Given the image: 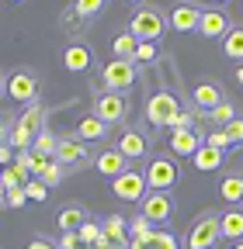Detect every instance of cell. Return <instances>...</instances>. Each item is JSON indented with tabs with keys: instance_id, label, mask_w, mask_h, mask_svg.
Instances as JSON below:
<instances>
[{
	"instance_id": "obj_30",
	"label": "cell",
	"mask_w": 243,
	"mask_h": 249,
	"mask_svg": "<svg viewBox=\"0 0 243 249\" xmlns=\"http://www.w3.org/2000/svg\"><path fill=\"white\" fill-rule=\"evenodd\" d=\"M56 149H59V135H56V132H49V128H45V132H39V135H35V149H32L35 156L56 160Z\"/></svg>"
},
{
	"instance_id": "obj_3",
	"label": "cell",
	"mask_w": 243,
	"mask_h": 249,
	"mask_svg": "<svg viewBox=\"0 0 243 249\" xmlns=\"http://www.w3.org/2000/svg\"><path fill=\"white\" fill-rule=\"evenodd\" d=\"M142 177H146V183H149V191H170V187L181 180V170H177V163H174V156H149V163H146V170H142Z\"/></svg>"
},
{
	"instance_id": "obj_39",
	"label": "cell",
	"mask_w": 243,
	"mask_h": 249,
	"mask_svg": "<svg viewBox=\"0 0 243 249\" xmlns=\"http://www.w3.org/2000/svg\"><path fill=\"white\" fill-rule=\"evenodd\" d=\"M226 135H229V145H243V118L226 124Z\"/></svg>"
},
{
	"instance_id": "obj_45",
	"label": "cell",
	"mask_w": 243,
	"mask_h": 249,
	"mask_svg": "<svg viewBox=\"0 0 243 249\" xmlns=\"http://www.w3.org/2000/svg\"><path fill=\"white\" fill-rule=\"evenodd\" d=\"M236 83L243 87V62H236Z\"/></svg>"
},
{
	"instance_id": "obj_47",
	"label": "cell",
	"mask_w": 243,
	"mask_h": 249,
	"mask_svg": "<svg viewBox=\"0 0 243 249\" xmlns=\"http://www.w3.org/2000/svg\"><path fill=\"white\" fill-rule=\"evenodd\" d=\"M7 204V191H4V187H0V208H4Z\"/></svg>"
},
{
	"instance_id": "obj_36",
	"label": "cell",
	"mask_w": 243,
	"mask_h": 249,
	"mask_svg": "<svg viewBox=\"0 0 243 249\" xmlns=\"http://www.w3.org/2000/svg\"><path fill=\"white\" fill-rule=\"evenodd\" d=\"M24 194H28V201H45V197H49V187H45L42 180L32 177V180L24 183Z\"/></svg>"
},
{
	"instance_id": "obj_31",
	"label": "cell",
	"mask_w": 243,
	"mask_h": 249,
	"mask_svg": "<svg viewBox=\"0 0 243 249\" xmlns=\"http://www.w3.org/2000/svg\"><path fill=\"white\" fill-rule=\"evenodd\" d=\"M104 4H108V0H73V7H77V14H80L83 21H94V18L104 11Z\"/></svg>"
},
{
	"instance_id": "obj_23",
	"label": "cell",
	"mask_w": 243,
	"mask_h": 249,
	"mask_svg": "<svg viewBox=\"0 0 243 249\" xmlns=\"http://www.w3.org/2000/svg\"><path fill=\"white\" fill-rule=\"evenodd\" d=\"M219 225H223V239L240 242L243 239V208H226L219 214Z\"/></svg>"
},
{
	"instance_id": "obj_38",
	"label": "cell",
	"mask_w": 243,
	"mask_h": 249,
	"mask_svg": "<svg viewBox=\"0 0 243 249\" xmlns=\"http://www.w3.org/2000/svg\"><path fill=\"white\" fill-rule=\"evenodd\" d=\"M198 118H202V114H198L195 107H191V111H181V114L174 118V124H170V132H174V128H195Z\"/></svg>"
},
{
	"instance_id": "obj_35",
	"label": "cell",
	"mask_w": 243,
	"mask_h": 249,
	"mask_svg": "<svg viewBox=\"0 0 243 249\" xmlns=\"http://www.w3.org/2000/svg\"><path fill=\"white\" fill-rule=\"evenodd\" d=\"M83 24H87V21H83V18L77 14V7L70 4V7L63 11V28H66V31H73V35H80V31H83Z\"/></svg>"
},
{
	"instance_id": "obj_34",
	"label": "cell",
	"mask_w": 243,
	"mask_h": 249,
	"mask_svg": "<svg viewBox=\"0 0 243 249\" xmlns=\"http://www.w3.org/2000/svg\"><path fill=\"white\" fill-rule=\"evenodd\" d=\"M205 145H208V149H219V152H229V149H233L226 128H212V132L205 135Z\"/></svg>"
},
{
	"instance_id": "obj_21",
	"label": "cell",
	"mask_w": 243,
	"mask_h": 249,
	"mask_svg": "<svg viewBox=\"0 0 243 249\" xmlns=\"http://www.w3.org/2000/svg\"><path fill=\"white\" fill-rule=\"evenodd\" d=\"M83 222H87V211H83V204H66L63 211L56 214V225H59V232H80V229H83Z\"/></svg>"
},
{
	"instance_id": "obj_29",
	"label": "cell",
	"mask_w": 243,
	"mask_h": 249,
	"mask_svg": "<svg viewBox=\"0 0 243 249\" xmlns=\"http://www.w3.org/2000/svg\"><path fill=\"white\" fill-rule=\"evenodd\" d=\"M153 235H157V225L149 222L142 211L129 218V239H142V242H146V239H153Z\"/></svg>"
},
{
	"instance_id": "obj_13",
	"label": "cell",
	"mask_w": 243,
	"mask_h": 249,
	"mask_svg": "<svg viewBox=\"0 0 243 249\" xmlns=\"http://www.w3.org/2000/svg\"><path fill=\"white\" fill-rule=\"evenodd\" d=\"M90 160V149L87 142H80L77 135H59V149H56V163L59 166H83Z\"/></svg>"
},
{
	"instance_id": "obj_15",
	"label": "cell",
	"mask_w": 243,
	"mask_h": 249,
	"mask_svg": "<svg viewBox=\"0 0 243 249\" xmlns=\"http://www.w3.org/2000/svg\"><path fill=\"white\" fill-rule=\"evenodd\" d=\"M63 66H66L70 73L90 70V66H94V49H90L87 42H70V45L63 49Z\"/></svg>"
},
{
	"instance_id": "obj_43",
	"label": "cell",
	"mask_w": 243,
	"mask_h": 249,
	"mask_svg": "<svg viewBox=\"0 0 243 249\" xmlns=\"http://www.w3.org/2000/svg\"><path fill=\"white\" fill-rule=\"evenodd\" d=\"M24 249H56V242H52V239H45V235H39V239L28 242Z\"/></svg>"
},
{
	"instance_id": "obj_2",
	"label": "cell",
	"mask_w": 243,
	"mask_h": 249,
	"mask_svg": "<svg viewBox=\"0 0 243 249\" xmlns=\"http://www.w3.org/2000/svg\"><path fill=\"white\" fill-rule=\"evenodd\" d=\"M223 242V225L216 211H202L184 232V249H216Z\"/></svg>"
},
{
	"instance_id": "obj_5",
	"label": "cell",
	"mask_w": 243,
	"mask_h": 249,
	"mask_svg": "<svg viewBox=\"0 0 243 249\" xmlns=\"http://www.w3.org/2000/svg\"><path fill=\"white\" fill-rule=\"evenodd\" d=\"M177 114H181V101L167 90H157L153 97L146 101V121L153 124V128H170Z\"/></svg>"
},
{
	"instance_id": "obj_1",
	"label": "cell",
	"mask_w": 243,
	"mask_h": 249,
	"mask_svg": "<svg viewBox=\"0 0 243 249\" xmlns=\"http://www.w3.org/2000/svg\"><path fill=\"white\" fill-rule=\"evenodd\" d=\"M167 28H170L167 24V11H160L157 4H142L129 18V31H132L139 42H160Z\"/></svg>"
},
{
	"instance_id": "obj_6",
	"label": "cell",
	"mask_w": 243,
	"mask_h": 249,
	"mask_svg": "<svg viewBox=\"0 0 243 249\" xmlns=\"http://www.w3.org/2000/svg\"><path fill=\"white\" fill-rule=\"evenodd\" d=\"M90 114H98L104 124H122L129 118V101H125V93H115V90H98L94 93V111Z\"/></svg>"
},
{
	"instance_id": "obj_19",
	"label": "cell",
	"mask_w": 243,
	"mask_h": 249,
	"mask_svg": "<svg viewBox=\"0 0 243 249\" xmlns=\"http://www.w3.org/2000/svg\"><path fill=\"white\" fill-rule=\"evenodd\" d=\"M219 197L229 204V208H240L243 204V170L240 173H226L219 180Z\"/></svg>"
},
{
	"instance_id": "obj_49",
	"label": "cell",
	"mask_w": 243,
	"mask_h": 249,
	"mask_svg": "<svg viewBox=\"0 0 243 249\" xmlns=\"http://www.w3.org/2000/svg\"><path fill=\"white\" fill-rule=\"evenodd\" d=\"M205 4H212V7H219V4H226V0H205Z\"/></svg>"
},
{
	"instance_id": "obj_14",
	"label": "cell",
	"mask_w": 243,
	"mask_h": 249,
	"mask_svg": "<svg viewBox=\"0 0 243 249\" xmlns=\"http://www.w3.org/2000/svg\"><path fill=\"white\" fill-rule=\"evenodd\" d=\"M229 28H233V21H229L226 11H219V7H205L202 11V24H198L202 38H219L223 42L229 35Z\"/></svg>"
},
{
	"instance_id": "obj_42",
	"label": "cell",
	"mask_w": 243,
	"mask_h": 249,
	"mask_svg": "<svg viewBox=\"0 0 243 249\" xmlns=\"http://www.w3.org/2000/svg\"><path fill=\"white\" fill-rule=\"evenodd\" d=\"M11 163H14V149H11V142H7V145H0V170L11 166Z\"/></svg>"
},
{
	"instance_id": "obj_48",
	"label": "cell",
	"mask_w": 243,
	"mask_h": 249,
	"mask_svg": "<svg viewBox=\"0 0 243 249\" xmlns=\"http://www.w3.org/2000/svg\"><path fill=\"white\" fill-rule=\"evenodd\" d=\"M118 4H139V7H142V4H146V0H118Z\"/></svg>"
},
{
	"instance_id": "obj_41",
	"label": "cell",
	"mask_w": 243,
	"mask_h": 249,
	"mask_svg": "<svg viewBox=\"0 0 243 249\" xmlns=\"http://www.w3.org/2000/svg\"><path fill=\"white\" fill-rule=\"evenodd\" d=\"M77 242H80L77 232H63V235H59V242H56V249H77Z\"/></svg>"
},
{
	"instance_id": "obj_28",
	"label": "cell",
	"mask_w": 243,
	"mask_h": 249,
	"mask_svg": "<svg viewBox=\"0 0 243 249\" xmlns=\"http://www.w3.org/2000/svg\"><path fill=\"white\" fill-rule=\"evenodd\" d=\"M236 118H240V114H236V104H233V101H223L216 111H208V114H205V121L212 124V128H226V124L236 121Z\"/></svg>"
},
{
	"instance_id": "obj_16",
	"label": "cell",
	"mask_w": 243,
	"mask_h": 249,
	"mask_svg": "<svg viewBox=\"0 0 243 249\" xmlns=\"http://www.w3.org/2000/svg\"><path fill=\"white\" fill-rule=\"evenodd\" d=\"M202 145H205V139L198 128H174L170 132V152L174 156H195Z\"/></svg>"
},
{
	"instance_id": "obj_4",
	"label": "cell",
	"mask_w": 243,
	"mask_h": 249,
	"mask_svg": "<svg viewBox=\"0 0 243 249\" xmlns=\"http://www.w3.org/2000/svg\"><path fill=\"white\" fill-rule=\"evenodd\" d=\"M139 80V66L136 62H125V59H111L101 66V87L104 90H115V93H125L129 87H136Z\"/></svg>"
},
{
	"instance_id": "obj_37",
	"label": "cell",
	"mask_w": 243,
	"mask_h": 249,
	"mask_svg": "<svg viewBox=\"0 0 243 249\" xmlns=\"http://www.w3.org/2000/svg\"><path fill=\"white\" fill-rule=\"evenodd\" d=\"M157 55H160L157 42H139V49H136V66H139V62H153Z\"/></svg>"
},
{
	"instance_id": "obj_50",
	"label": "cell",
	"mask_w": 243,
	"mask_h": 249,
	"mask_svg": "<svg viewBox=\"0 0 243 249\" xmlns=\"http://www.w3.org/2000/svg\"><path fill=\"white\" fill-rule=\"evenodd\" d=\"M229 249H243V239H240V242H233V246H229Z\"/></svg>"
},
{
	"instance_id": "obj_40",
	"label": "cell",
	"mask_w": 243,
	"mask_h": 249,
	"mask_svg": "<svg viewBox=\"0 0 243 249\" xmlns=\"http://www.w3.org/2000/svg\"><path fill=\"white\" fill-rule=\"evenodd\" d=\"M24 204H28L24 187H18V191H7V208H24Z\"/></svg>"
},
{
	"instance_id": "obj_46",
	"label": "cell",
	"mask_w": 243,
	"mask_h": 249,
	"mask_svg": "<svg viewBox=\"0 0 243 249\" xmlns=\"http://www.w3.org/2000/svg\"><path fill=\"white\" fill-rule=\"evenodd\" d=\"M4 90H7V76L0 73V97H4Z\"/></svg>"
},
{
	"instance_id": "obj_10",
	"label": "cell",
	"mask_w": 243,
	"mask_h": 249,
	"mask_svg": "<svg viewBox=\"0 0 243 249\" xmlns=\"http://www.w3.org/2000/svg\"><path fill=\"white\" fill-rule=\"evenodd\" d=\"M125 160L132 163V160H146L149 156V135H146V128H136V124H125L122 128V135H118V145H115Z\"/></svg>"
},
{
	"instance_id": "obj_25",
	"label": "cell",
	"mask_w": 243,
	"mask_h": 249,
	"mask_svg": "<svg viewBox=\"0 0 243 249\" xmlns=\"http://www.w3.org/2000/svg\"><path fill=\"white\" fill-rule=\"evenodd\" d=\"M223 160H226V152H219V149H208V145H202V149L191 156L195 170H202V173H212V170H219V166H223Z\"/></svg>"
},
{
	"instance_id": "obj_26",
	"label": "cell",
	"mask_w": 243,
	"mask_h": 249,
	"mask_svg": "<svg viewBox=\"0 0 243 249\" xmlns=\"http://www.w3.org/2000/svg\"><path fill=\"white\" fill-rule=\"evenodd\" d=\"M219 45H223V55H226V59L243 62V24H233V28H229V35H226Z\"/></svg>"
},
{
	"instance_id": "obj_24",
	"label": "cell",
	"mask_w": 243,
	"mask_h": 249,
	"mask_svg": "<svg viewBox=\"0 0 243 249\" xmlns=\"http://www.w3.org/2000/svg\"><path fill=\"white\" fill-rule=\"evenodd\" d=\"M136 49H139V38L132 35V31H118V35L111 38V55L115 59H125V62H136Z\"/></svg>"
},
{
	"instance_id": "obj_8",
	"label": "cell",
	"mask_w": 243,
	"mask_h": 249,
	"mask_svg": "<svg viewBox=\"0 0 243 249\" xmlns=\"http://www.w3.org/2000/svg\"><path fill=\"white\" fill-rule=\"evenodd\" d=\"M39 90H42V83H39V76L32 73V70H14L11 76H7V97H14L18 104H35L39 101Z\"/></svg>"
},
{
	"instance_id": "obj_20",
	"label": "cell",
	"mask_w": 243,
	"mask_h": 249,
	"mask_svg": "<svg viewBox=\"0 0 243 249\" xmlns=\"http://www.w3.org/2000/svg\"><path fill=\"white\" fill-rule=\"evenodd\" d=\"M45 107L35 101V104H28L18 118H14V124H21V128H28V132H32V135H39V132H45Z\"/></svg>"
},
{
	"instance_id": "obj_17",
	"label": "cell",
	"mask_w": 243,
	"mask_h": 249,
	"mask_svg": "<svg viewBox=\"0 0 243 249\" xmlns=\"http://www.w3.org/2000/svg\"><path fill=\"white\" fill-rule=\"evenodd\" d=\"M94 170H98L101 177H111V180H115V177H122V173L129 170V160H125L118 149H104V152H98Z\"/></svg>"
},
{
	"instance_id": "obj_27",
	"label": "cell",
	"mask_w": 243,
	"mask_h": 249,
	"mask_svg": "<svg viewBox=\"0 0 243 249\" xmlns=\"http://www.w3.org/2000/svg\"><path fill=\"white\" fill-rule=\"evenodd\" d=\"M129 249H181V242H177V235L174 232H157L153 239H129Z\"/></svg>"
},
{
	"instance_id": "obj_33",
	"label": "cell",
	"mask_w": 243,
	"mask_h": 249,
	"mask_svg": "<svg viewBox=\"0 0 243 249\" xmlns=\"http://www.w3.org/2000/svg\"><path fill=\"white\" fill-rule=\"evenodd\" d=\"M77 235H80V242H83V246H98V239L104 235V229H101L98 222H90V218H87V222H83V229H80Z\"/></svg>"
},
{
	"instance_id": "obj_7",
	"label": "cell",
	"mask_w": 243,
	"mask_h": 249,
	"mask_svg": "<svg viewBox=\"0 0 243 249\" xmlns=\"http://www.w3.org/2000/svg\"><path fill=\"white\" fill-rule=\"evenodd\" d=\"M111 194L118 201H125V204H142V197L149 194V183L139 170H125L122 177L111 180Z\"/></svg>"
},
{
	"instance_id": "obj_32",
	"label": "cell",
	"mask_w": 243,
	"mask_h": 249,
	"mask_svg": "<svg viewBox=\"0 0 243 249\" xmlns=\"http://www.w3.org/2000/svg\"><path fill=\"white\" fill-rule=\"evenodd\" d=\"M63 177H66V166H59V163L52 160V163L42 170V177H39V180H42V183L49 187V191H52V187H59V183H63Z\"/></svg>"
},
{
	"instance_id": "obj_52",
	"label": "cell",
	"mask_w": 243,
	"mask_h": 249,
	"mask_svg": "<svg viewBox=\"0 0 243 249\" xmlns=\"http://www.w3.org/2000/svg\"><path fill=\"white\" fill-rule=\"evenodd\" d=\"M240 7H243V0H240Z\"/></svg>"
},
{
	"instance_id": "obj_11",
	"label": "cell",
	"mask_w": 243,
	"mask_h": 249,
	"mask_svg": "<svg viewBox=\"0 0 243 249\" xmlns=\"http://www.w3.org/2000/svg\"><path fill=\"white\" fill-rule=\"evenodd\" d=\"M202 11H205V7L191 4V0H177V4L167 11V24H170L174 31H181V35H188V31H198V24H202Z\"/></svg>"
},
{
	"instance_id": "obj_51",
	"label": "cell",
	"mask_w": 243,
	"mask_h": 249,
	"mask_svg": "<svg viewBox=\"0 0 243 249\" xmlns=\"http://www.w3.org/2000/svg\"><path fill=\"white\" fill-rule=\"evenodd\" d=\"M7 4H21V0H7Z\"/></svg>"
},
{
	"instance_id": "obj_12",
	"label": "cell",
	"mask_w": 243,
	"mask_h": 249,
	"mask_svg": "<svg viewBox=\"0 0 243 249\" xmlns=\"http://www.w3.org/2000/svg\"><path fill=\"white\" fill-rule=\"evenodd\" d=\"M153 225H167L170 218H174V211H177V204H174V197L170 194H163V191H149L146 197H142V208H139Z\"/></svg>"
},
{
	"instance_id": "obj_22",
	"label": "cell",
	"mask_w": 243,
	"mask_h": 249,
	"mask_svg": "<svg viewBox=\"0 0 243 249\" xmlns=\"http://www.w3.org/2000/svg\"><path fill=\"white\" fill-rule=\"evenodd\" d=\"M101 229H104V235L118 246V249H129V222L122 214H108L104 222H101Z\"/></svg>"
},
{
	"instance_id": "obj_18",
	"label": "cell",
	"mask_w": 243,
	"mask_h": 249,
	"mask_svg": "<svg viewBox=\"0 0 243 249\" xmlns=\"http://www.w3.org/2000/svg\"><path fill=\"white\" fill-rule=\"evenodd\" d=\"M108 128H111V124H104L98 114H83V118L77 121V132H73V135L90 145V142H101V139L108 135Z\"/></svg>"
},
{
	"instance_id": "obj_9",
	"label": "cell",
	"mask_w": 243,
	"mask_h": 249,
	"mask_svg": "<svg viewBox=\"0 0 243 249\" xmlns=\"http://www.w3.org/2000/svg\"><path fill=\"white\" fill-rule=\"evenodd\" d=\"M226 101V93H223V83L219 80H198L195 90H191V107L205 118L208 111H216L219 104Z\"/></svg>"
},
{
	"instance_id": "obj_44",
	"label": "cell",
	"mask_w": 243,
	"mask_h": 249,
	"mask_svg": "<svg viewBox=\"0 0 243 249\" xmlns=\"http://www.w3.org/2000/svg\"><path fill=\"white\" fill-rule=\"evenodd\" d=\"M7 142H11V121L0 118V145H7Z\"/></svg>"
}]
</instances>
